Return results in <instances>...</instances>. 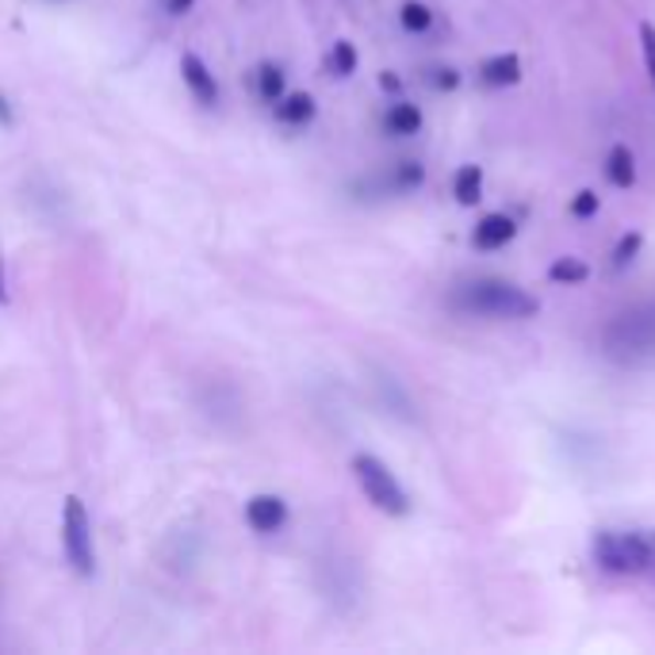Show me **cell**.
Segmentation results:
<instances>
[{"label": "cell", "mask_w": 655, "mask_h": 655, "mask_svg": "<svg viewBox=\"0 0 655 655\" xmlns=\"http://www.w3.org/2000/svg\"><path fill=\"white\" fill-rule=\"evenodd\" d=\"M288 522V503L280 495H254L246 503V525L254 533H277Z\"/></svg>", "instance_id": "6"}, {"label": "cell", "mask_w": 655, "mask_h": 655, "mask_svg": "<svg viewBox=\"0 0 655 655\" xmlns=\"http://www.w3.org/2000/svg\"><path fill=\"white\" fill-rule=\"evenodd\" d=\"M192 4H196V0H169V12H173V15H184Z\"/></svg>", "instance_id": "24"}, {"label": "cell", "mask_w": 655, "mask_h": 655, "mask_svg": "<svg viewBox=\"0 0 655 655\" xmlns=\"http://www.w3.org/2000/svg\"><path fill=\"white\" fill-rule=\"evenodd\" d=\"M641 246H644V238L641 234H625V238L618 241V249H613V269H625L629 261H636V254H641Z\"/></svg>", "instance_id": "19"}, {"label": "cell", "mask_w": 655, "mask_h": 655, "mask_svg": "<svg viewBox=\"0 0 655 655\" xmlns=\"http://www.w3.org/2000/svg\"><path fill=\"white\" fill-rule=\"evenodd\" d=\"M353 475H357L361 491L368 495V503L376 509L395 514V517H402L410 509L407 491L399 487V480L391 475V468H387L379 457H372V452H357V457H353Z\"/></svg>", "instance_id": "4"}, {"label": "cell", "mask_w": 655, "mask_h": 655, "mask_svg": "<svg viewBox=\"0 0 655 655\" xmlns=\"http://www.w3.org/2000/svg\"><path fill=\"white\" fill-rule=\"evenodd\" d=\"M594 563L610 576H644L652 563V540L641 533H598Z\"/></svg>", "instance_id": "3"}, {"label": "cell", "mask_w": 655, "mask_h": 655, "mask_svg": "<svg viewBox=\"0 0 655 655\" xmlns=\"http://www.w3.org/2000/svg\"><path fill=\"white\" fill-rule=\"evenodd\" d=\"M399 23L410 31V35H422V31H430L433 12L422 4V0H407V4L399 8Z\"/></svg>", "instance_id": "15"}, {"label": "cell", "mask_w": 655, "mask_h": 655, "mask_svg": "<svg viewBox=\"0 0 655 655\" xmlns=\"http://www.w3.org/2000/svg\"><path fill=\"white\" fill-rule=\"evenodd\" d=\"M62 545H66L69 563L80 576H93L96 568V552H93V522H88V509L77 495L66 498V514H62Z\"/></svg>", "instance_id": "5"}, {"label": "cell", "mask_w": 655, "mask_h": 655, "mask_svg": "<svg viewBox=\"0 0 655 655\" xmlns=\"http://www.w3.org/2000/svg\"><path fill=\"white\" fill-rule=\"evenodd\" d=\"M0 303H8V288H4V261H0Z\"/></svg>", "instance_id": "26"}, {"label": "cell", "mask_w": 655, "mask_h": 655, "mask_svg": "<svg viewBox=\"0 0 655 655\" xmlns=\"http://www.w3.org/2000/svg\"><path fill=\"white\" fill-rule=\"evenodd\" d=\"M548 277H552L556 284H582V280L590 277V269H587V261H579V257H560V261H552Z\"/></svg>", "instance_id": "16"}, {"label": "cell", "mask_w": 655, "mask_h": 655, "mask_svg": "<svg viewBox=\"0 0 655 655\" xmlns=\"http://www.w3.org/2000/svg\"><path fill=\"white\" fill-rule=\"evenodd\" d=\"M379 88H387V93H399L402 80L395 77V73H379Z\"/></svg>", "instance_id": "23"}, {"label": "cell", "mask_w": 655, "mask_h": 655, "mask_svg": "<svg viewBox=\"0 0 655 655\" xmlns=\"http://www.w3.org/2000/svg\"><path fill=\"white\" fill-rule=\"evenodd\" d=\"M641 43H644V62H648V77L655 88V23H641Z\"/></svg>", "instance_id": "21"}, {"label": "cell", "mask_w": 655, "mask_h": 655, "mask_svg": "<svg viewBox=\"0 0 655 655\" xmlns=\"http://www.w3.org/2000/svg\"><path fill=\"white\" fill-rule=\"evenodd\" d=\"M181 77H184V85H189V93L196 96L204 108H215V104H218V80H215V73L207 69V62L200 58V54H184V58H181Z\"/></svg>", "instance_id": "7"}, {"label": "cell", "mask_w": 655, "mask_h": 655, "mask_svg": "<svg viewBox=\"0 0 655 655\" xmlns=\"http://www.w3.org/2000/svg\"><path fill=\"white\" fill-rule=\"evenodd\" d=\"M433 85H437V88H444V93H452V88L460 85V73H457V69H449V66H444V69H433Z\"/></svg>", "instance_id": "22"}, {"label": "cell", "mask_w": 655, "mask_h": 655, "mask_svg": "<svg viewBox=\"0 0 655 655\" xmlns=\"http://www.w3.org/2000/svg\"><path fill=\"white\" fill-rule=\"evenodd\" d=\"M452 307L464 314H491V319H529L537 314V299L506 280H468L452 291Z\"/></svg>", "instance_id": "1"}, {"label": "cell", "mask_w": 655, "mask_h": 655, "mask_svg": "<svg viewBox=\"0 0 655 655\" xmlns=\"http://www.w3.org/2000/svg\"><path fill=\"white\" fill-rule=\"evenodd\" d=\"M648 540H652V563H648V571L655 576V537H648Z\"/></svg>", "instance_id": "27"}, {"label": "cell", "mask_w": 655, "mask_h": 655, "mask_svg": "<svg viewBox=\"0 0 655 655\" xmlns=\"http://www.w3.org/2000/svg\"><path fill=\"white\" fill-rule=\"evenodd\" d=\"M257 93H261L265 104H277L280 96H284V69L265 62V66L257 69Z\"/></svg>", "instance_id": "14"}, {"label": "cell", "mask_w": 655, "mask_h": 655, "mask_svg": "<svg viewBox=\"0 0 655 655\" xmlns=\"http://www.w3.org/2000/svg\"><path fill=\"white\" fill-rule=\"evenodd\" d=\"M452 196L457 204L475 207L483 200V169L480 165H460L457 176H452Z\"/></svg>", "instance_id": "10"}, {"label": "cell", "mask_w": 655, "mask_h": 655, "mask_svg": "<svg viewBox=\"0 0 655 655\" xmlns=\"http://www.w3.org/2000/svg\"><path fill=\"white\" fill-rule=\"evenodd\" d=\"M517 234V226H514V218L509 215H483L480 223H475V234H472V241H475V249H503L509 238Z\"/></svg>", "instance_id": "8"}, {"label": "cell", "mask_w": 655, "mask_h": 655, "mask_svg": "<svg viewBox=\"0 0 655 655\" xmlns=\"http://www.w3.org/2000/svg\"><path fill=\"white\" fill-rule=\"evenodd\" d=\"M384 127L387 135H399V139H407V135H418L422 131V111L415 108V104H391L384 116Z\"/></svg>", "instance_id": "12"}, {"label": "cell", "mask_w": 655, "mask_h": 655, "mask_svg": "<svg viewBox=\"0 0 655 655\" xmlns=\"http://www.w3.org/2000/svg\"><path fill=\"white\" fill-rule=\"evenodd\" d=\"M426 181V169L418 165V161H399V165H395V173H391V189L395 192H410V189H418V184Z\"/></svg>", "instance_id": "18"}, {"label": "cell", "mask_w": 655, "mask_h": 655, "mask_svg": "<svg viewBox=\"0 0 655 655\" xmlns=\"http://www.w3.org/2000/svg\"><path fill=\"white\" fill-rule=\"evenodd\" d=\"M0 124H12V108H8V100H4V96H0Z\"/></svg>", "instance_id": "25"}, {"label": "cell", "mask_w": 655, "mask_h": 655, "mask_svg": "<svg viewBox=\"0 0 655 655\" xmlns=\"http://www.w3.org/2000/svg\"><path fill=\"white\" fill-rule=\"evenodd\" d=\"M480 77H483V85H491V88L517 85V80H522V58H517V54H495V58H487L480 66Z\"/></svg>", "instance_id": "9"}, {"label": "cell", "mask_w": 655, "mask_h": 655, "mask_svg": "<svg viewBox=\"0 0 655 655\" xmlns=\"http://www.w3.org/2000/svg\"><path fill=\"white\" fill-rule=\"evenodd\" d=\"M602 353L618 364H644L655 357V303H641L621 311L605 326Z\"/></svg>", "instance_id": "2"}, {"label": "cell", "mask_w": 655, "mask_h": 655, "mask_svg": "<svg viewBox=\"0 0 655 655\" xmlns=\"http://www.w3.org/2000/svg\"><path fill=\"white\" fill-rule=\"evenodd\" d=\"M605 173H610V181L618 184V189H633L636 184V158L629 146H613L610 158H605Z\"/></svg>", "instance_id": "13"}, {"label": "cell", "mask_w": 655, "mask_h": 655, "mask_svg": "<svg viewBox=\"0 0 655 655\" xmlns=\"http://www.w3.org/2000/svg\"><path fill=\"white\" fill-rule=\"evenodd\" d=\"M571 215H576V218H590V215H598V192L582 189L579 196L571 200Z\"/></svg>", "instance_id": "20"}, {"label": "cell", "mask_w": 655, "mask_h": 655, "mask_svg": "<svg viewBox=\"0 0 655 655\" xmlns=\"http://www.w3.org/2000/svg\"><path fill=\"white\" fill-rule=\"evenodd\" d=\"M326 69L334 73V77H353V69H357V51H353V43L337 39L334 51H330V58H326Z\"/></svg>", "instance_id": "17"}, {"label": "cell", "mask_w": 655, "mask_h": 655, "mask_svg": "<svg viewBox=\"0 0 655 655\" xmlns=\"http://www.w3.org/2000/svg\"><path fill=\"white\" fill-rule=\"evenodd\" d=\"M277 119L288 127H303L314 119V96L307 93H291V96H280L277 100Z\"/></svg>", "instance_id": "11"}]
</instances>
